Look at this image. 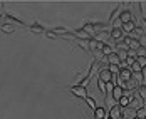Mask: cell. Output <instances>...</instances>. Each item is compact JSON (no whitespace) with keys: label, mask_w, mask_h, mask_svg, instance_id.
Returning a JSON list of instances; mask_svg holds the SVG:
<instances>
[{"label":"cell","mask_w":146,"mask_h":119,"mask_svg":"<svg viewBox=\"0 0 146 119\" xmlns=\"http://www.w3.org/2000/svg\"><path fill=\"white\" fill-rule=\"evenodd\" d=\"M143 104H145V101H143L138 94H134V97H133L131 102H129V107H131V109H134V111H138L139 107H143Z\"/></svg>","instance_id":"cell-4"},{"label":"cell","mask_w":146,"mask_h":119,"mask_svg":"<svg viewBox=\"0 0 146 119\" xmlns=\"http://www.w3.org/2000/svg\"><path fill=\"white\" fill-rule=\"evenodd\" d=\"M136 29V24L134 22H128V24H123V32H126V34H133Z\"/></svg>","instance_id":"cell-14"},{"label":"cell","mask_w":146,"mask_h":119,"mask_svg":"<svg viewBox=\"0 0 146 119\" xmlns=\"http://www.w3.org/2000/svg\"><path fill=\"white\" fill-rule=\"evenodd\" d=\"M136 92H138V96H139V97H141V99L146 102V87H145V86H141V87L136 91Z\"/></svg>","instance_id":"cell-22"},{"label":"cell","mask_w":146,"mask_h":119,"mask_svg":"<svg viewBox=\"0 0 146 119\" xmlns=\"http://www.w3.org/2000/svg\"><path fill=\"white\" fill-rule=\"evenodd\" d=\"M119 79H123L124 82H129L133 79V71L129 69V67H126V69H121V72H119V75H117Z\"/></svg>","instance_id":"cell-5"},{"label":"cell","mask_w":146,"mask_h":119,"mask_svg":"<svg viewBox=\"0 0 146 119\" xmlns=\"http://www.w3.org/2000/svg\"><path fill=\"white\" fill-rule=\"evenodd\" d=\"M108 116H109L111 119H123V107L117 106V104H114L113 107H109Z\"/></svg>","instance_id":"cell-2"},{"label":"cell","mask_w":146,"mask_h":119,"mask_svg":"<svg viewBox=\"0 0 146 119\" xmlns=\"http://www.w3.org/2000/svg\"><path fill=\"white\" fill-rule=\"evenodd\" d=\"M141 74H143V79L146 81V67H143V72H141Z\"/></svg>","instance_id":"cell-28"},{"label":"cell","mask_w":146,"mask_h":119,"mask_svg":"<svg viewBox=\"0 0 146 119\" xmlns=\"http://www.w3.org/2000/svg\"><path fill=\"white\" fill-rule=\"evenodd\" d=\"M45 35H47L49 39H57V35H56V34H54L52 30H49V32H45Z\"/></svg>","instance_id":"cell-27"},{"label":"cell","mask_w":146,"mask_h":119,"mask_svg":"<svg viewBox=\"0 0 146 119\" xmlns=\"http://www.w3.org/2000/svg\"><path fill=\"white\" fill-rule=\"evenodd\" d=\"M136 62H138L141 67H146V56H138V57H136Z\"/></svg>","instance_id":"cell-23"},{"label":"cell","mask_w":146,"mask_h":119,"mask_svg":"<svg viewBox=\"0 0 146 119\" xmlns=\"http://www.w3.org/2000/svg\"><path fill=\"white\" fill-rule=\"evenodd\" d=\"M84 101H86V104H88L89 107L92 109V112H94V111L98 109V104H96V99H94V97H91V96H88V97H86Z\"/></svg>","instance_id":"cell-16"},{"label":"cell","mask_w":146,"mask_h":119,"mask_svg":"<svg viewBox=\"0 0 146 119\" xmlns=\"http://www.w3.org/2000/svg\"><path fill=\"white\" fill-rule=\"evenodd\" d=\"M136 54H138V56H146V49L145 47H139V49L136 50Z\"/></svg>","instance_id":"cell-26"},{"label":"cell","mask_w":146,"mask_h":119,"mask_svg":"<svg viewBox=\"0 0 146 119\" xmlns=\"http://www.w3.org/2000/svg\"><path fill=\"white\" fill-rule=\"evenodd\" d=\"M136 118V111L131 107H123V119H134Z\"/></svg>","instance_id":"cell-9"},{"label":"cell","mask_w":146,"mask_h":119,"mask_svg":"<svg viewBox=\"0 0 146 119\" xmlns=\"http://www.w3.org/2000/svg\"><path fill=\"white\" fill-rule=\"evenodd\" d=\"M30 32H34V34H45V29L42 25H39V24H34V25H29Z\"/></svg>","instance_id":"cell-15"},{"label":"cell","mask_w":146,"mask_h":119,"mask_svg":"<svg viewBox=\"0 0 146 119\" xmlns=\"http://www.w3.org/2000/svg\"><path fill=\"white\" fill-rule=\"evenodd\" d=\"M134 119H139V118H134Z\"/></svg>","instance_id":"cell-30"},{"label":"cell","mask_w":146,"mask_h":119,"mask_svg":"<svg viewBox=\"0 0 146 119\" xmlns=\"http://www.w3.org/2000/svg\"><path fill=\"white\" fill-rule=\"evenodd\" d=\"M136 118H139V119H145L146 118V107L143 106V107H139L138 111H136Z\"/></svg>","instance_id":"cell-20"},{"label":"cell","mask_w":146,"mask_h":119,"mask_svg":"<svg viewBox=\"0 0 146 119\" xmlns=\"http://www.w3.org/2000/svg\"><path fill=\"white\" fill-rule=\"evenodd\" d=\"M82 30H84V32H88L91 37H94V35H96V25H92V24H84V25H82Z\"/></svg>","instance_id":"cell-13"},{"label":"cell","mask_w":146,"mask_h":119,"mask_svg":"<svg viewBox=\"0 0 146 119\" xmlns=\"http://www.w3.org/2000/svg\"><path fill=\"white\" fill-rule=\"evenodd\" d=\"M119 64H121V59L117 52H113L111 56H108V65H119Z\"/></svg>","instance_id":"cell-7"},{"label":"cell","mask_w":146,"mask_h":119,"mask_svg":"<svg viewBox=\"0 0 146 119\" xmlns=\"http://www.w3.org/2000/svg\"><path fill=\"white\" fill-rule=\"evenodd\" d=\"M116 87V84L111 81V82H106V94H113V91Z\"/></svg>","instance_id":"cell-21"},{"label":"cell","mask_w":146,"mask_h":119,"mask_svg":"<svg viewBox=\"0 0 146 119\" xmlns=\"http://www.w3.org/2000/svg\"><path fill=\"white\" fill-rule=\"evenodd\" d=\"M113 79H114V75L111 74V71L108 67L99 69V81H102V82H111Z\"/></svg>","instance_id":"cell-3"},{"label":"cell","mask_w":146,"mask_h":119,"mask_svg":"<svg viewBox=\"0 0 146 119\" xmlns=\"http://www.w3.org/2000/svg\"><path fill=\"white\" fill-rule=\"evenodd\" d=\"M106 119H111V118H109V116H108V118H106Z\"/></svg>","instance_id":"cell-29"},{"label":"cell","mask_w":146,"mask_h":119,"mask_svg":"<svg viewBox=\"0 0 146 119\" xmlns=\"http://www.w3.org/2000/svg\"><path fill=\"white\" fill-rule=\"evenodd\" d=\"M69 91L72 92L76 97H79V99H86V97H88V89L82 87V86H72Z\"/></svg>","instance_id":"cell-1"},{"label":"cell","mask_w":146,"mask_h":119,"mask_svg":"<svg viewBox=\"0 0 146 119\" xmlns=\"http://www.w3.org/2000/svg\"><path fill=\"white\" fill-rule=\"evenodd\" d=\"M136 57H138V56H128V59H126V64H128V67H131L133 64L136 62Z\"/></svg>","instance_id":"cell-24"},{"label":"cell","mask_w":146,"mask_h":119,"mask_svg":"<svg viewBox=\"0 0 146 119\" xmlns=\"http://www.w3.org/2000/svg\"><path fill=\"white\" fill-rule=\"evenodd\" d=\"M119 20L123 22V24H128V22H133V14L129 10H123L121 14H119Z\"/></svg>","instance_id":"cell-8"},{"label":"cell","mask_w":146,"mask_h":119,"mask_svg":"<svg viewBox=\"0 0 146 119\" xmlns=\"http://www.w3.org/2000/svg\"><path fill=\"white\" fill-rule=\"evenodd\" d=\"M98 89L101 91V92H106V82H102V81L98 79Z\"/></svg>","instance_id":"cell-25"},{"label":"cell","mask_w":146,"mask_h":119,"mask_svg":"<svg viewBox=\"0 0 146 119\" xmlns=\"http://www.w3.org/2000/svg\"><path fill=\"white\" fill-rule=\"evenodd\" d=\"M5 22L7 24H15V25H24L22 20H19L17 17H14V15H10V14H5Z\"/></svg>","instance_id":"cell-11"},{"label":"cell","mask_w":146,"mask_h":119,"mask_svg":"<svg viewBox=\"0 0 146 119\" xmlns=\"http://www.w3.org/2000/svg\"><path fill=\"white\" fill-rule=\"evenodd\" d=\"M111 39H114L116 42H119L123 39V29H111Z\"/></svg>","instance_id":"cell-12"},{"label":"cell","mask_w":146,"mask_h":119,"mask_svg":"<svg viewBox=\"0 0 146 119\" xmlns=\"http://www.w3.org/2000/svg\"><path fill=\"white\" fill-rule=\"evenodd\" d=\"M0 29H2V32H5V34H12V32L15 30V27L12 25V24H7V22H5V24L0 25Z\"/></svg>","instance_id":"cell-18"},{"label":"cell","mask_w":146,"mask_h":119,"mask_svg":"<svg viewBox=\"0 0 146 119\" xmlns=\"http://www.w3.org/2000/svg\"><path fill=\"white\" fill-rule=\"evenodd\" d=\"M52 32H54L56 35H64V37H66L67 34H71V32H69V30L66 29V27H56V29L52 30Z\"/></svg>","instance_id":"cell-19"},{"label":"cell","mask_w":146,"mask_h":119,"mask_svg":"<svg viewBox=\"0 0 146 119\" xmlns=\"http://www.w3.org/2000/svg\"><path fill=\"white\" fill-rule=\"evenodd\" d=\"M145 119H146V118H145Z\"/></svg>","instance_id":"cell-31"},{"label":"cell","mask_w":146,"mask_h":119,"mask_svg":"<svg viewBox=\"0 0 146 119\" xmlns=\"http://www.w3.org/2000/svg\"><path fill=\"white\" fill-rule=\"evenodd\" d=\"M72 34H74V37H76V39H79V40H88V42H89V40L92 39V37L89 35L88 32H84L82 29H77V30H74Z\"/></svg>","instance_id":"cell-6"},{"label":"cell","mask_w":146,"mask_h":119,"mask_svg":"<svg viewBox=\"0 0 146 119\" xmlns=\"http://www.w3.org/2000/svg\"><path fill=\"white\" fill-rule=\"evenodd\" d=\"M94 118L96 119H106L108 118V111H106L104 107H101V106H98V109L94 111Z\"/></svg>","instance_id":"cell-10"},{"label":"cell","mask_w":146,"mask_h":119,"mask_svg":"<svg viewBox=\"0 0 146 119\" xmlns=\"http://www.w3.org/2000/svg\"><path fill=\"white\" fill-rule=\"evenodd\" d=\"M129 102H131V97H128V96H123V97L117 101V106H121V107H129Z\"/></svg>","instance_id":"cell-17"}]
</instances>
